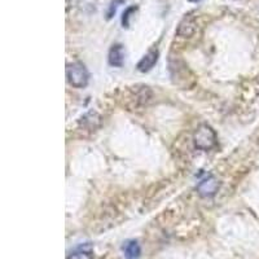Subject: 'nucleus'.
I'll use <instances>...</instances> for the list:
<instances>
[{
  "mask_svg": "<svg viewBox=\"0 0 259 259\" xmlns=\"http://www.w3.org/2000/svg\"><path fill=\"white\" fill-rule=\"evenodd\" d=\"M123 251L124 256L127 259H138L142 254V249H140V245L135 240H130V241L124 242L123 245Z\"/></svg>",
  "mask_w": 259,
  "mask_h": 259,
  "instance_id": "8",
  "label": "nucleus"
},
{
  "mask_svg": "<svg viewBox=\"0 0 259 259\" xmlns=\"http://www.w3.org/2000/svg\"><path fill=\"white\" fill-rule=\"evenodd\" d=\"M221 183L212 175H209L207 178L201 180L197 184V192L201 197H212L218 192Z\"/></svg>",
  "mask_w": 259,
  "mask_h": 259,
  "instance_id": "3",
  "label": "nucleus"
},
{
  "mask_svg": "<svg viewBox=\"0 0 259 259\" xmlns=\"http://www.w3.org/2000/svg\"><path fill=\"white\" fill-rule=\"evenodd\" d=\"M68 259H94L91 245L85 244L75 247L68 255Z\"/></svg>",
  "mask_w": 259,
  "mask_h": 259,
  "instance_id": "7",
  "label": "nucleus"
},
{
  "mask_svg": "<svg viewBox=\"0 0 259 259\" xmlns=\"http://www.w3.org/2000/svg\"><path fill=\"white\" fill-rule=\"evenodd\" d=\"M124 2H126V0H113L109 6V9H108V18H112L113 16L115 15V11H117L118 6L122 3H124Z\"/></svg>",
  "mask_w": 259,
  "mask_h": 259,
  "instance_id": "10",
  "label": "nucleus"
},
{
  "mask_svg": "<svg viewBox=\"0 0 259 259\" xmlns=\"http://www.w3.org/2000/svg\"><path fill=\"white\" fill-rule=\"evenodd\" d=\"M196 31V20L193 16H187L183 18V21L179 24L177 30V34L182 38H191Z\"/></svg>",
  "mask_w": 259,
  "mask_h": 259,
  "instance_id": "4",
  "label": "nucleus"
},
{
  "mask_svg": "<svg viewBox=\"0 0 259 259\" xmlns=\"http://www.w3.org/2000/svg\"><path fill=\"white\" fill-rule=\"evenodd\" d=\"M138 9V7L133 6V7H128V8L126 9L123 12V15H122V26L123 27H128L130 26V17H131V13H134Z\"/></svg>",
  "mask_w": 259,
  "mask_h": 259,
  "instance_id": "9",
  "label": "nucleus"
},
{
  "mask_svg": "<svg viewBox=\"0 0 259 259\" xmlns=\"http://www.w3.org/2000/svg\"><path fill=\"white\" fill-rule=\"evenodd\" d=\"M158 61V51L152 50L148 53H145L143 59L139 61L138 64V70L142 73H147V71L152 70L154 65Z\"/></svg>",
  "mask_w": 259,
  "mask_h": 259,
  "instance_id": "5",
  "label": "nucleus"
},
{
  "mask_svg": "<svg viewBox=\"0 0 259 259\" xmlns=\"http://www.w3.org/2000/svg\"><path fill=\"white\" fill-rule=\"evenodd\" d=\"M217 134L211 126L203 123L197 127L193 134L194 148L198 150H210L217 145Z\"/></svg>",
  "mask_w": 259,
  "mask_h": 259,
  "instance_id": "1",
  "label": "nucleus"
},
{
  "mask_svg": "<svg viewBox=\"0 0 259 259\" xmlns=\"http://www.w3.org/2000/svg\"><path fill=\"white\" fill-rule=\"evenodd\" d=\"M66 78L69 84L73 85L74 89H83L89 84L90 74L84 65L80 62H73L66 66Z\"/></svg>",
  "mask_w": 259,
  "mask_h": 259,
  "instance_id": "2",
  "label": "nucleus"
},
{
  "mask_svg": "<svg viewBox=\"0 0 259 259\" xmlns=\"http://www.w3.org/2000/svg\"><path fill=\"white\" fill-rule=\"evenodd\" d=\"M108 61L114 68H122L124 62V51L121 45L112 46L109 51V56H108Z\"/></svg>",
  "mask_w": 259,
  "mask_h": 259,
  "instance_id": "6",
  "label": "nucleus"
}]
</instances>
